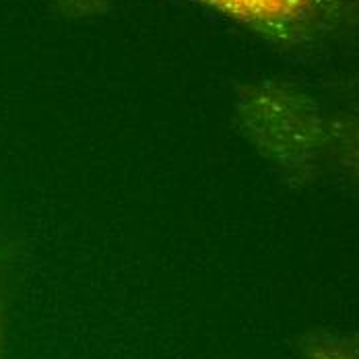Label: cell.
Masks as SVG:
<instances>
[{"mask_svg":"<svg viewBox=\"0 0 359 359\" xmlns=\"http://www.w3.org/2000/svg\"><path fill=\"white\" fill-rule=\"evenodd\" d=\"M67 6L71 8H76V11H93L97 8L104 0H62Z\"/></svg>","mask_w":359,"mask_h":359,"instance_id":"2","label":"cell"},{"mask_svg":"<svg viewBox=\"0 0 359 359\" xmlns=\"http://www.w3.org/2000/svg\"><path fill=\"white\" fill-rule=\"evenodd\" d=\"M248 25L295 36L330 19L345 0H201Z\"/></svg>","mask_w":359,"mask_h":359,"instance_id":"1","label":"cell"}]
</instances>
